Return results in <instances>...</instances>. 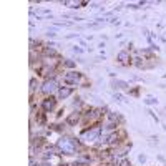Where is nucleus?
<instances>
[{"label":"nucleus","instance_id":"nucleus-9","mask_svg":"<svg viewBox=\"0 0 166 166\" xmlns=\"http://www.w3.org/2000/svg\"><path fill=\"white\" fill-rule=\"evenodd\" d=\"M65 66H66V68H73V66H75V62L68 60V62H65Z\"/></svg>","mask_w":166,"mask_h":166},{"label":"nucleus","instance_id":"nucleus-4","mask_svg":"<svg viewBox=\"0 0 166 166\" xmlns=\"http://www.w3.org/2000/svg\"><path fill=\"white\" fill-rule=\"evenodd\" d=\"M80 78H82V75L76 73V72H70V73H66V75H65V82L66 83H78Z\"/></svg>","mask_w":166,"mask_h":166},{"label":"nucleus","instance_id":"nucleus-3","mask_svg":"<svg viewBox=\"0 0 166 166\" xmlns=\"http://www.w3.org/2000/svg\"><path fill=\"white\" fill-rule=\"evenodd\" d=\"M56 86H58V85H56V82L53 78H52V80H45L43 86H42V91H43L45 95H52L56 90Z\"/></svg>","mask_w":166,"mask_h":166},{"label":"nucleus","instance_id":"nucleus-7","mask_svg":"<svg viewBox=\"0 0 166 166\" xmlns=\"http://www.w3.org/2000/svg\"><path fill=\"white\" fill-rule=\"evenodd\" d=\"M78 120H80V113H78V111H75V113H72V115L68 116L66 123H68V125H75V123L78 121Z\"/></svg>","mask_w":166,"mask_h":166},{"label":"nucleus","instance_id":"nucleus-12","mask_svg":"<svg viewBox=\"0 0 166 166\" xmlns=\"http://www.w3.org/2000/svg\"><path fill=\"white\" fill-rule=\"evenodd\" d=\"M154 101H156V100H153V98H148L146 103H148V105H151V103H154Z\"/></svg>","mask_w":166,"mask_h":166},{"label":"nucleus","instance_id":"nucleus-6","mask_svg":"<svg viewBox=\"0 0 166 166\" xmlns=\"http://www.w3.org/2000/svg\"><path fill=\"white\" fill-rule=\"evenodd\" d=\"M128 60H130V55H128V52H120L118 53V62L120 63H123V65H126V63H128Z\"/></svg>","mask_w":166,"mask_h":166},{"label":"nucleus","instance_id":"nucleus-13","mask_svg":"<svg viewBox=\"0 0 166 166\" xmlns=\"http://www.w3.org/2000/svg\"><path fill=\"white\" fill-rule=\"evenodd\" d=\"M42 166H52L50 163H43V164H42Z\"/></svg>","mask_w":166,"mask_h":166},{"label":"nucleus","instance_id":"nucleus-11","mask_svg":"<svg viewBox=\"0 0 166 166\" xmlns=\"http://www.w3.org/2000/svg\"><path fill=\"white\" fill-rule=\"evenodd\" d=\"M120 166H131V164H130L128 161H121V163H120Z\"/></svg>","mask_w":166,"mask_h":166},{"label":"nucleus","instance_id":"nucleus-8","mask_svg":"<svg viewBox=\"0 0 166 166\" xmlns=\"http://www.w3.org/2000/svg\"><path fill=\"white\" fill-rule=\"evenodd\" d=\"M70 95H72V88H62V90L58 91V97L62 98H66V97H70Z\"/></svg>","mask_w":166,"mask_h":166},{"label":"nucleus","instance_id":"nucleus-1","mask_svg":"<svg viewBox=\"0 0 166 166\" xmlns=\"http://www.w3.org/2000/svg\"><path fill=\"white\" fill-rule=\"evenodd\" d=\"M56 146H58V150L63 151L65 154H73V153H75V150H76L75 141L70 140V138H60L58 143H56Z\"/></svg>","mask_w":166,"mask_h":166},{"label":"nucleus","instance_id":"nucleus-5","mask_svg":"<svg viewBox=\"0 0 166 166\" xmlns=\"http://www.w3.org/2000/svg\"><path fill=\"white\" fill-rule=\"evenodd\" d=\"M42 107H43L45 111H52V110H53V107H55V100L52 97L50 98H45L43 103H42Z\"/></svg>","mask_w":166,"mask_h":166},{"label":"nucleus","instance_id":"nucleus-10","mask_svg":"<svg viewBox=\"0 0 166 166\" xmlns=\"http://www.w3.org/2000/svg\"><path fill=\"white\" fill-rule=\"evenodd\" d=\"M115 85H120L121 88H125V86H126V83H125V82H115Z\"/></svg>","mask_w":166,"mask_h":166},{"label":"nucleus","instance_id":"nucleus-2","mask_svg":"<svg viewBox=\"0 0 166 166\" xmlns=\"http://www.w3.org/2000/svg\"><path fill=\"white\" fill-rule=\"evenodd\" d=\"M100 133H101V128L100 126H95V128H91V130H88V131L83 133V138L86 141H93L100 136Z\"/></svg>","mask_w":166,"mask_h":166}]
</instances>
